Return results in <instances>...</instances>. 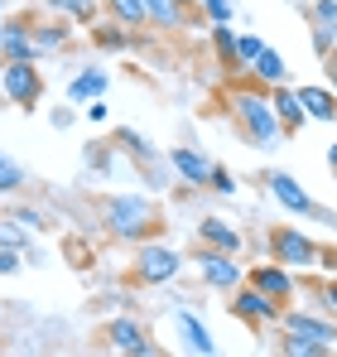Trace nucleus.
I'll list each match as a JSON object with an SVG mask.
<instances>
[{
	"instance_id": "nucleus-1",
	"label": "nucleus",
	"mask_w": 337,
	"mask_h": 357,
	"mask_svg": "<svg viewBox=\"0 0 337 357\" xmlns=\"http://www.w3.org/2000/svg\"><path fill=\"white\" fill-rule=\"evenodd\" d=\"M97 222L111 241H125V246H140V241L159 237L168 227L164 208L150 193H107V198H97Z\"/></svg>"
},
{
	"instance_id": "nucleus-2",
	"label": "nucleus",
	"mask_w": 337,
	"mask_h": 357,
	"mask_svg": "<svg viewBox=\"0 0 337 357\" xmlns=\"http://www.w3.org/2000/svg\"><path fill=\"white\" fill-rule=\"evenodd\" d=\"M231 121H236V135L246 140V145H256V150H280L284 140V126L275 116V107H270V87H260V82H246V87H236L231 92Z\"/></svg>"
},
{
	"instance_id": "nucleus-3",
	"label": "nucleus",
	"mask_w": 337,
	"mask_h": 357,
	"mask_svg": "<svg viewBox=\"0 0 337 357\" xmlns=\"http://www.w3.org/2000/svg\"><path fill=\"white\" fill-rule=\"evenodd\" d=\"M265 241H270V261H280L289 271H318V266H333L337 271V251H328L318 237H308L294 222H275Z\"/></svg>"
},
{
	"instance_id": "nucleus-4",
	"label": "nucleus",
	"mask_w": 337,
	"mask_h": 357,
	"mask_svg": "<svg viewBox=\"0 0 337 357\" xmlns=\"http://www.w3.org/2000/svg\"><path fill=\"white\" fill-rule=\"evenodd\" d=\"M97 348H102V353H120V357H159L164 353V348L150 338V328H145V319H140L135 309L116 314V319H107V324L97 328Z\"/></svg>"
},
{
	"instance_id": "nucleus-5",
	"label": "nucleus",
	"mask_w": 337,
	"mask_h": 357,
	"mask_svg": "<svg viewBox=\"0 0 337 357\" xmlns=\"http://www.w3.org/2000/svg\"><path fill=\"white\" fill-rule=\"evenodd\" d=\"M178 271H183V251H173L168 241L150 237L135 246V261H130V285H140V290H159L168 280H178Z\"/></svg>"
},
{
	"instance_id": "nucleus-6",
	"label": "nucleus",
	"mask_w": 337,
	"mask_h": 357,
	"mask_svg": "<svg viewBox=\"0 0 337 357\" xmlns=\"http://www.w3.org/2000/svg\"><path fill=\"white\" fill-rule=\"evenodd\" d=\"M0 92H5V102L19 107V112H39V102H44V92H49V77H44L39 59L0 63Z\"/></svg>"
},
{
	"instance_id": "nucleus-7",
	"label": "nucleus",
	"mask_w": 337,
	"mask_h": 357,
	"mask_svg": "<svg viewBox=\"0 0 337 357\" xmlns=\"http://www.w3.org/2000/svg\"><path fill=\"white\" fill-rule=\"evenodd\" d=\"M275 328H284V333H299V338H308V343H318V348H328L333 353L337 348V319L318 304V309H299V304H284L280 324Z\"/></svg>"
},
{
	"instance_id": "nucleus-8",
	"label": "nucleus",
	"mask_w": 337,
	"mask_h": 357,
	"mask_svg": "<svg viewBox=\"0 0 337 357\" xmlns=\"http://www.w3.org/2000/svg\"><path fill=\"white\" fill-rule=\"evenodd\" d=\"M198 280L203 290H217V295H231L241 280H246V266L231 256V251H217V246H198Z\"/></svg>"
},
{
	"instance_id": "nucleus-9",
	"label": "nucleus",
	"mask_w": 337,
	"mask_h": 357,
	"mask_svg": "<svg viewBox=\"0 0 337 357\" xmlns=\"http://www.w3.org/2000/svg\"><path fill=\"white\" fill-rule=\"evenodd\" d=\"M226 309H231V319H241V324H251V328H275V324H280V314H284L280 299L260 295V290H256V285H246V280L231 290Z\"/></svg>"
},
{
	"instance_id": "nucleus-10",
	"label": "nucleus",
	"mask_w": 337,
	"mask_h": 357,
	"mask_svg": "<svg viewBox=\"0 0 337 357\" xmlns=\"http://www.w3.org/2000/svg\"><path fill=\"white\" fill-rule=\"evenodd\" d=\"M265 188H270V198L280 203L289 218H313V208H318V198L289 174V169H270V174H265Z\"/></svg>"
},
{
	"instance_id": "nucleus-11",
	"label": "nucleus",
	"mask_w": 337,
	"mask_h": 357,
	"mask_svg": "<svg viewBox=\"0 0 337 357\" xmlns=\"http://www.w3.org/2000/svg\"><path fill=\"white\" fill-rule=\"evenodd\" d=\"M29 34H34V54L49 59V54H63L72 44V20L68 15H49V10H34L29 15Z\"/></svg>"
},
{
	"instance_id": "nucleus-12",
	"label": "nucleus",
	"mask_w": 337,
	"mask_h": 357,
	"mask_svg": "<svg viewBox=\"0 0 337 357\" xmlns=\"http://www.w3.org/2000/svg\"><path fill=\"white\" fill-rule=\"evenodd\" d=\"M246 285H256L260 295L280 299V304H294V299H299V280H294V271L280 266V261H260V266H251V271H246Z\"/></svg>"
},
{
	"instance_id": "nucleus-13",
	"label": "nucleus",
	"mask_w": 337,
	"mask_h": 357,
	"mask_svg": "<svg viewBox=\"0 0 337 357\" xmlns=\"http://www.w3.org/2000/svg\"><path fill=\"white\" fill-rule=\"evenodd\" d=\"M164 160H168V169L183 178L188 188H207V178H212V155L207 150H198V145H168L164 150Z\"/></svg>"
},
{
	"instance_id": "nucleus-14",
	"label": "nucleus",
	"mask_w": 337,
	"mask_h": 357,
	"mask_svg": "<svg viewBox=\"0 0 337 357\" xmlns=\"http://www.w3.org/2000/svg\"><path fill=\"white\" fill-rule=\"evenodd\" d=\"M168 324H173V333H178V348H183V353H198V357H212V353H217V338H212L207 319H198L193 309H173V314H168Z\"/></svg>"
},
{
	"instance_id": "nucleus-15",
	"label": "nucleus",
	"mask_w": 337,
	"mask_h": 357,
	"mask_svg": "<svg viewBox=\"0 0 337 357\" xmlns=\"http://www.w3.org/2000/svg\"><path fill=\"white\" fill-rule=\"evenodd\" d=\"M15 59H39V54H34V34H29V15H5L0 63H15Z\"/></svg>"
},
{
	"instance_id": "nucleus-16",
	"label": "nucleus",
	"mask_w": 337,
	"mask_h": 357,
	"mask_svg": "<svg viewBox=\"0 0 337 357\" xmlns=\"http://www.w3.org/2000/svg\"><path fill=\"white\" fill-rule=\"evenodd\" d=\"M198 246H217V251H231V256H241L246 237H241V227H231L226 218L207 213V218H198Z\"/></svg>"
},
{
	"instance_id": "nucleus-17",
	"label": "nucleus",
	"mask_w": 337,
	"mask_h": 357,
	"mask_svg": "<svg viewBox=\"0 0 337 357\" xmlns=\"http://www.w3.org/2000/svg\"><path fill=\"white\" fill-rule=\"evenodd\" d=\"M107 87H111V73L87 63V68L72 73V82H68V102H72V107H87V102H97V97H107Z\"/></svg>"
},
{
	"instance_id": "nucleus-18",
	"label": "nucleus",
	"mask_w": 337,
	"mask_h": 357,
	"mask_svg": "<svg viewBox=\"0 0 337 357\" xmlns=\"http://www.w3.org/2000/svg\"><path fill=\"white\" fill-rule=\"evenodd\" d=\"M270 107H275V116H280L284 135H299L308 116H304V102H299V87L294 82H280V87H270Z\"/></svg>"
},
{
	"instance_id": "nucleus-19",
	"label": "nucleus",
	"mask_w": 337,
	"mask_h": 357,
	"mask_svg": "<svg viewBox=\"0 0 337 357\" xmlns=\"http://www.w3.org/2000/svg\"><path fill=\"white\" fill-rule=\"evenodd\" d=\"M87 39H92V49H102V54H130V49L140 44V34L125 29V24H116V20H97V24L87 29Z\"/></svg>"
},
{
	"instance_id": "nucleus-20",
	"label": "nucleus",
	"mask_w": 337,
	"mask_h": 357,
	"mask_svg": "<svg viewBox=\"0 0 337 357\" xmlns=\"http://www.w3.org/2000/svg\"><path fill=\"white\" fill-rule=\"evenodd\" d=\"M111 145H116V150H125L130 160H140L145 169L164 165V155H159V150H155V145H150V140H145L140 130H130V126H116V130H111Z\"/></svg>"
},
{
	"instance_id": "nucleus-21",
	"label": "nucleus",
	"mask_w": 337,
	"mask_h": 357,
	"mask_svg": "<svg viewBox=\"0 0 337 357\" xmlns=\"http://www.w3.org/2000/svg\"><path fill=\"white\" fill-rule=\"evenodd\" d=\"M299 102H304V116L308 121H337V92L333 87L299 82Z\"/></svg>"
},
{
	"instance_id": "nucleus-22",
	"label": "nucleus",
	"mask_w": 337,
	"mask_h": 357,
	"mask_svg": "<svg viewBox=\"0 0 337 357\" xmlns=\"http://www.w3.org/2000/svg\"><path fill=\"white\" fill-rule=\"evenodd\" d=\"M246 73H251V82H260V87H280V82H289V63H284V54L270 49V44H265V54L251 63Z\"/></svg>"
},
{
	"instance_id": "nucleus-23",
	"label": "nucleus",
	"mask_w": 337,
	"mask_h": 357,
	"mask_svg": "<svg viewBox=\"0 0 337 357\" xmlns=\"http://www.w3.org/2000/svg\"><path fill=\"white\" fill-rule=\"evenodd\" d=\"M207 44H212V54H217V68L222 73H241V63H236V29L231 24H207Z\"/></svg>"
},
{
	"instance_id": "nucleus-24",
	"label": "nucleus",
	"mask_w": 337,
	"mask_h": 357,
	"mask_svg": "<svg viewBox=\"0 0 337 357\" xmlns=\"http://www.w3.org/2000/svg\"><path fill=\"white\" fill-rule=\"evenodd\" d=\"M102 10H107V20L116 24H125V29H150V15H145V0H102Z\"/></svg>"
},
{
	"instance_id": "nucleus-25",
	"label": "nucleus",
	"mask_w": 337,
	"mask_h": 357,
	"mask_svg": "<svg viewBox=\"0 0 337 357\" xmlns=\"http://www.w3.org/2000/svg\"><path fill=\"white\" fill-rule=\"evenodd\" d=\"M145 15H150V29H178V24H188L178 0H145Z\"/></svg>"
},
{
	"instance_id": "nucleus-26",
	"label": "nucleus",
	"mask_w": 337,
	"mask_h": 357,
	"mask_svg": "<svg viewBox=\"0 0 337 357\" xmlns=\"http://www.w3.org/2000/svg\"><path fill=\"white\" fill-rule=\"evenodd\" d=\"M24 183H29L24 165H19L15 155H5V150H0V198H15V193H19Z\"/></svg>"
},
{
	"instance_id": "nucleus-27",
	"label": "nucleus",
	"mask_w": 337,
	"mask_h": 357,
	"mask_svg": "<svg viewBox=\"0 0 337 357\" xmlns=\"http://www.w3.org/2000/svg\"><path fill=\"white\" fill-rule=\"evenodd\" d=\"M275 353H284V357H328V348H318V343H308V338H299V333L275 328Z\"/></svg>"
},
{
	"instance_id": "nucleus-28",
	"label": "nucleus",
	"mask_w": 337,
	"mask_h": 357,
	"mask_svg": "<svg viewBox=\"0 0 337 357\" xmlns=\"http://www.w3.org/2000/svg\"><path fill=\"white\" fill-rule=\"evenodd\" d=\"M260 54H265V39H260L256 29H236V63H241V73L260 59Z\"/></svg>"
},
{
	"instance_id": "nucleus-29",
	"label": "nucleus",
	"mask_w": 337,
	"mask_h": 357,
	"mask_svg": "<svg viewBox=\"0 0 337 357\" xmlns=\"http://www.w3.org/2000/svg\"><path fill=\"white\" fill-rule=\"evenodd\" d=\"M0 246H10V251L29 256V251H34V241H29V227H19L15 218H0Z\"/></svg>"
},
{
	"instance_id": "nucleus-30",
	"label": "nucleus",
	"mask_w": 337,
	"mask_h": 357,
	"mask_svg": "<svg viewBox=\"0 0 337 357\" xmlns=\"http://www.w3.org/2000/svg\"><path fill=\"white\" fill-rule=\"evenodd\" d=\"M308 44H313V54H318V59L337 54V24H323V20H313V29H308Z\"/></svg>"
},
{
	"instance_id": "nucleus-31",
	"label": "nucleus",
	"mask_w": 337,
	"mask_h": 357,
	"mask_svg": "<svg viewBox=\"0 0 337 357\" xmlns=\"http://www.w3.org/2000/svg\"><path fill=\"white\" fill-rule=\"evenodd\" d=\"M198 10H203L207 24H231L236 20V0H198Z\"/></svg>"
},
{
	"instance_id": "nucleus-32",
	"label": "nucleus",
	"mask_w": 337,
	"mask_h": 357,
	"mask_svg": "<svg viewBox=\"0 0 337 357\" xmlns=\"http://www.w3.org/2000/svg\"><path fill=\"white\" fill-rule=\"evenodd\" d=\"M68 20H72V24H87V29H92V24L102 20V0H68Z\"/></svg>"
},
{
	"instance_id": "nucleus-33",
	"label": "nucleus",
	"mask_w": 337,
	"mask_h": 357,
	"mask_svg": "<svg viewBox=\"0 0 337 357\" xmlns=\"http://www.w3.org/2000/svg\"><path fill=\"white\" fill-rule=\"evenodd\" d=\"M5 218H15V222H19V227H29V232H49V218H44L39 208H24V203H15Z\"/></svg>"
},
{
	"instance_id": "nucleus-34",
	"label": "nucleus",
	"mask_w": 337,
	"mask_h": 357,
	"mask_svg": "<svg viewBox=\"0 0 337 357\" xmlns=\"http://www.w3.org/2000/svg\"><path fill=\"white\" fill-rule=\"evenodd\" d=\"M207 193H222V198H231V193H236V174H231L226 165H212V178H207Z\"/></svg>"
},
{
	"instance_id": "nucleus-35",
	"label": "nucleus",
	"mask_w": 337,
	"mask_h": 357,
	"mask_svg": "<svg viewBox=\"0 0 337 357\" xmlns=\"http://www.w3.org/2000/svg\"><path fill=\"white\" fill-rule=\"evenodd\" d=\"M304 15L308 20H323V24H337V0H308Z\"/></svg>"
},
{
	"instance_id": "nucleus-36",
	"label": "nucleus",
	"mask_w": 337,
	"mask_h": 357,
	"mask_svg": "<svg viewBox=\"0 0 337 357\" xmlns=\"http://www.w3.org/2000/svg\"><path fill=\"white\" fill-rule=\"evenodd\" d=\"M313 299L337 319V275H333V280H323V285H313Z\"/></svg>"
},
{
	"instance_id": "nucleus-37",
	"label": "nucleus",
	"mask_w": 337,
	"mask_h": 357,
	"mask_svg": "<svg viewBox=\"0 0 337 357\" xmlns=\"http://www.w3.org/2000/svg\"><path fill=\"white\" fill-rule=\"evenodd\" d=\"M19 271H24V256L10 251V246H0V280H10V275H19Z\"/></svg>"
},
{
	"instance_id": "nucleus-38",
	"label": "nucleus",
	"mask_w": 337,
	"mask_h": 357,
	"mask_svg": "<svg viewBox=\"0 0 337 357\" xmlns=\"http://www.w3.org/2000/svg\"><path fill=\"white\" fill-rule=\"evenodd\" d=\"M82 116L92 121V126H102V121L111 116V107H107V102H102V97H97V102H87V107H82Z\"/></svg>"
},
{
	"instance_id": "nucleus-39",
	"label": "nucleus",
	"mask_w": 337,
	"mask_h": 357,
	"mask_svg": "<svg viewBox=\"0 0 337 357\" xmlns=\"http://www.w3.org/2000/svg\"><path fill=\"white\" fill-rule=\"evenodd\" d=\"M49 121H54V130H68V126L77 121V112H72V107H58V112H49Z\"/></svg>"
},
{
	"instance_id": "nucleus-40",
	"label": "nucleus",
	"mask_w": 337,
	"mask_h": 357,
	"mask_svg": "<svg viewBox=\"0 0 337 357\" xmlns=\"http://www.w3.org/2000/svg\"><path fill=\"white\" fill-rule=\"evenodd\" d=\"M323 77H328V87L337 92V54H328V59H323Z\"/></svg>"
},
{
	"instance_id": "nucleus-41",
	"label": "nucleus",
	"mask_w": 337,
	"mask_h": 357,
	"mask_svg": "<svg viewBox=\"0 0 337 357\" xmlns=\"http://www.w3.org/2000/svg\"><path fill=\"white\" fill-rule=\"evenodd\" d=\"M39 10H49V15H68V0H34Z\"/></svg>"
},
{
	"instance_id": "nucleus-42",
	"label": "nucleus",
	"mask_w": 337,
	"mask_h": 357,
	"mask_svg": "<svg viewBox=\"0 0 337 357\" xmlns=\"http://www.w3.org/2000/svg\"><path fill=\"white\" fill-rule=\"evenodd\" d=\"M328 169H333V174H337V140H333V145H328Z\"/></svg>"
},
{
	"instance_id": "nucleus-43",
	"label": "nucleus",
	"mask_w": 337,
	"mask_h": 357,
	"mask_svg": "<svg viewBox=\"0 0 337 357\" xmlns=\"http://www.w3.org/2000/svg\"><path fill=\"white\" fill-rule=\"evenodd\" d=\"M5 324H10V314H5V304H0V333H5Z\"/></svg>"
},
{
	"instance_id": "nucleus-44",
	"label": "nucleus",
	"mask_w": 337,
	"mask_h": 357,
	"mask_svg": "<svg viewBox=\"0 0 337 357\" xmlns=\"http://www.w3.org/2000/svg\"><path fill=\"white\" fill-rule=\"evenodd\" d=\"M0 107H10V102H5V92H0Z\"/></svg>"
},
{
	"instance_id": "nucleus-45",
	"label": "nucleus",
	"mask_w": 337,
	"mask_h": 357,
	"mask_svg": "<svg viewBox=\"0 0 337 357\" xmlns=\"http://www.w3.org/2000/svg\"><path fill=\"white\" fill-rule=\"evenodd\" d=\"M0 29H5V15H0Z\"/></svg>"
}]
</instances>
